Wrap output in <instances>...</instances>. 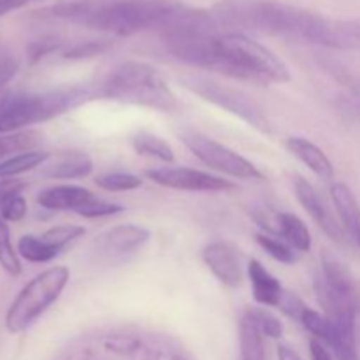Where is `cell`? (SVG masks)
Instances as JSON below:
<instances>
[{"instance_id":"1","label":"cell","mask_w":360,"mask_h":360,"mask_svg":"<svg viewBox=\"0 0 360 360\" xmlns=\"http://www.w3.org/2000/svg\"><path fill=\"white\" fill-rule=\"evenodd\" d=\"M210 13L221 30L341 49L338 20L280 0H220Z\"/></svg>"},{"instance_id":"2","label":"cell","mask_w":360,"mask_h":360,"mask_svg":"<svg viewBox=\"0 0 360 360\" xmlns=\"http://www.w3.org/2000/svg\"><path fill=\"white\" fill-rule=\"evenodd\" d=\"M188 9L178 0H60L49 14L79 27L127 37L148 30L162 34Z\"/></svg>"},{"instance_id":"3","label":"cell","mask_w":360,"mask_h":360,"mask_svg":"<svg viewBox=\"0 0 360 360\" xmlns=\"http://www.w3.org/2000/svg\"><path fill=\"white\" fill-rule=\"evenodd\" d=\"M65 360H192L171 338L136 327H112L79 338Z\"/></svg>"},{"instance_id":"4","label":"cell","mask_w":360,"mask_h":360,"mask_svg":"<svg viewBox=\"0 0 360 360\" xmlns=\"http://www.w3.org/2000/svg\"><path fill=\"white\" fill-rule=\"evenodd\" d=\"M97 97L160 112H178L181 108L164 74L144 62H125L115 67L98 84Z\"/></svg>"},{"instance_id":"5","label":"cell","mask_w":360,"mask_h":360,"mask_svg":"<svg viewBox=\"0 0 360 360\" xmlns=\"http://www.w3.org/2000/svg\"><path fill=\"white\" fill-rule=\"evenodd\" d=\"M97 97L90 86H67L41 94L6 95L0 104V134H16L30 125L69 112Z\"/></svg>"},{"instance_id":"6","label":"cell","mask_w":360,"mask_h":360,"mask_svg":"<svg viewBox=\"0 0 360 360\" xmlns=\"http://www.w3.org/2000/svg\"><path fill=\"white\" fill-rule=\"evenodd\" d=\"M70 271L63 266L49 267L28 281L11 302L6 315V327L11 334L30 329L62 295L69 283Z\"/></svg>"},{"instance_id":"7","label":"cell","mask_w":360,"mask_h":360,"mask_svg":"<svg viewBox=\"0 0 360 360\" xmlns=\"http://www.w3.org/2000/svg\"><path fill=\"white\" fill-rule=\"evenodd\" d=\"M179 83L192 94L199 95L202 101L231 112L236 118L243 120L246 125L255 129L260 134H271V122L264 112L262 105L253 101L250 95L238 88L217 83L202 76H181Z\"/></svg>"},{"instance_id":"8","label":"cell","mask_w":360,"mask_h":360,"mask_svg":"<svg viewBox=\"0 0 360 360\" xmlns=\"http://www.w3.org/2000/svg\"><path fill=\"white\" fill-rule=\"evenodd\" d=\"M183 144L202 162L207 167L227 174L234 179H262V172L255 167L250 160L236 153L234 150L225 144L202 136L193 130H183L179 134Z\"/></svg>"},{"instance_id":"9","label":"cell","mask_w":360,"mask_h":360,"mask_svg":"<svg viewBox=\"0 0 360 360\" xmlns=\"http://www.w3.org/2000/svg\"><path fill=\"white\" fill-rule=\"evenodd\" d=\"M151 239V232L139 225H118L102 232L90 245V259L98 266H118L132 259Z\"/></svg>"},{"instance_id":"10","label":"cell","mask_w":360,"mask_h":360,"mask_svg":"<svg viewBox=\"0 0 360 360\" xmlns=\"http://www.w3.org/2000/svg\"><path fill=\"white\" fill-rule=\"evenodd\" d=\"M146 178L157 185L183 192L218 193L236 188V185L221 176L197 171L190 167H157L146 171Z\"/></svg>"},{"instance_id":"11","label":"cell","mask_w":360,"mask_h":360,"mask_svg":"<svg viewBox=\"0 0 360 360\" xmlns=\"http://www.w3.org/2000/svg\"><path fill=\"white\" fill-rule=\"evenodd\" d=\"M202 260L207 269L221 285L229 288H238L245 280L241 253L236 246L225 241H213L204 246Z\"/></svg>"},{"instance_id":"12","label":"cell","mask_w":360,"mask_h":360,"mask_svg":"<svg viewBox=\"0 0 360 360\" xmlns=\"http://www.w3.org/2000/svg\"><path fill=\"white\" fill-rule=\"evenodd\" d=\"M292 181H294V192L299 204L304 207V211L311 217V220L315 221L330 239L340 243L343 241V225H341V221L334 217V213L329 210L326 200L320 197V193L316 192L315 186L309 181H306L302 176H294Z\"/></svg>"},{"instance_id":"13","label":"cell","mask_w":360,"mask_h":360,"mask_svg":"<svg viewBox=\"0 0 360 360\" xmlns=\"http://www.w3.org/2000/svg\"><path fill=\"white\" fill-rule=\"evenodd\" d=\"M316 276L323 281V285L330 292L360 306V290L357 280L350 273V269L330 252L322 253V266H320V273Z\"/></svg>"},{"instance_id":"14","label":"cell","mask_w":360,"mask_h":360,"mask_svg":"<svg viewBox=\"0 0 360 360\" xmlns=\"http://www.w3.org/2000/svg\"><path fill=\"white\" fill-rule=\"evenodd\" d=\"M327 319L330 322V334L323 345L330 348L336 360H359L357 338H355L357 313H341Z\"/></svg>"},{"instance_id":"15","label":"cell","mask_w":360,"mask_h":360,"mask_svg":"<svg viewBox=\"0 0 360 360\" xmlns=\"http://www.w3.org/2000/svg\"><path fill=\"white\" fill-rule=\"evenodd\" d=\"M94 192L77 185H58L42 190L37 195V204L48 211H74L94 199Z\"/></svg>"},{"instance_id":"16","label":"cell","mask_w":360,"mask_h":360,"mask_svg":"<svg viewBox=\"0 0 360 360\" xmlns=\"http://www.w3.org/2000/svg\"><path fill=\"white\" fill-rule=\"evenodd\" d=\"M248 278L252 283L253 299L264 308H278L281 297L285 294V288L281 287L280 281L259 262L252 259L248 262Z\"/></svg>"},{"instance_id":"17","label":"cell","mask_w":360,"mask_h":360,"mask_svg":"<svg viewBox=\"0 0 360 360\" xmlns=\"http://www.w3.org/2000/svg\"><path fill=\"white\" fill-rule=\"evenodd\" d=\"M330 195L336 206L338 217L347 234L354 239L355 245L360 248V204L355 199L354 192L345 183H334L330 186Z\"/></svg>"},{"instance_id":"18","label":"cell","mask_w":360,"mask_h":360,"mask_svg":"<svg viewBox=\"0 0 360 360\" xmlns=\"http://www.w3.org/2000/svg\"><path fill=\"white\" fill-rule=\"evenodd\" d=\"M287 150L294 155L295 158L302 162L311 172H315L322 179H333L334 167L333 162L329 160L323 150H320L316 144L304 137H288Z\"/></svg>"},{"instance_id":"19","label":"cell","mask_w":360,"mask_h":360,"mask_svg":"<svg viewBox=\"0 0 360 360\" xmlns=\"http://www.w3.org/2000/svg\"><path fill=\"white\" fill-rule=\"evenodd\" d=\"M94 172V162L86 153L69 151L55 158L51 165L42 167V176L51 179H84Z\"/></svg>"},{"instance_id":"20","label":"cell","mask_w":360,"mask_h":360,"mask_svg":"<svg viewBox=\"0 0 360 360\" xmlns=\"http://www.w3.org/2000/svg\"><path fill=\"white\" fill-rule=\"evenodd\" d=\"M274 224H276V231L274 232H278L280 238L283 239V241H287L295 252H311V234H309L306 224L297 217V214L288 213V211H281V213H278L276 218H274Z\"/></svg>"},{"instance_id":"21","label":"cell","mask_w":360,"mask_h":360,"mask_svg":"<svg viewBox=\"0 0 360 360\" xmlns=\"http://www.w3.org/2000/svg\"><path fill=\"white\" fill-rule=\"evenodd\" d=\"M51 158L49 151L27 150L21 153L7 157L0 162V179H14L16 176L25 174V172L37 169L44 165Z\"/></svg>"},{"instance_id":"22","label":"cell","mask_w":360,"mask_h":360,"mask_svg":"<svg viewBox=\"0 0 360 360\" xmlns=\"http://www.w3.org/2000/svg\"><path fill=\"white\" fill-rule=\"evenodd\" d=\"M239 348H241V360H266L264 336L253 322L250 311L243 313L239 320Z\"/></svg>"},{"instance_id":"23","label":"cell","mask_w":360,"mask_h":360,"mask_svg":"<svg viewBox=\"0 0 360 360\" xmlns=\"http://www.w3.org/2000/svg\"><path fill=\"white\" fill-rule=\"evenodd\" d=\"M132 146L134 150L139 155H144V157L157 158V160L162 162H174L176 155L174 150L171 148V144L165 143L162 137L153 136L150 132H139L132 137Z\"/></svg>"},{"instance_id":"24","label":"cell","mask_w":360,"mask_h":360,"mask_svg":"<svg viewBox=\"0 0 360 360\" xmlns=\"http://www.w3.org/2000/svg\"><path fill=\"white\" fill-rule=\"evenodd\" d=\"M60 250L53 248L49 243L42 239V236H23L18 243V255L32 264H46L51 262L55 257L60 255Z\"/></svg>"},{"instance_id":"25","label":"cell","mask_w":360,"mask_h":360,"mask_svg":"<svg viewBox=\"0 0 360 360\" xmlns=\"http://www.w3.org/2000/svg\"><path fill=\"white\" fill-rule=\"evenodd\" d=\"M257 243H259L260 248L267 255L273 257L278 262L287 264V266H292V264L297 262V252L287 241L278 239V236L271 234V232H260V234H257Z\"/></svg>"},{"instance_id":"26","label":"cell","mask_w":360,"mask_h":360,"mask_svg":"<svg viewBox=\"0 0 360 360\" xmlns=\"http://www.w3.org/2000/svg\"><path fill=\"white\" fill-rule=\"evenodd\" d=\"M0 267L11 276H20L21 274L20 255H18L13 241H11L9 225L2 217H0Z\"/></svg>"},{"instance_id":"27","label":"cell","mask_w":360,"mask_h":360,"mask_svg":"<svg viewBox=\"0 0 360 360\" xmlns=\"http://www.w3.org/2000/svg\"><path fill=\"white\" fill-rule=\"evenodd\" d=\"M95 185L105 192H130L143 186V179L129 172H109V174L98 176Z\"/></svg>"},{"instance_id":"28","label":"cell","mask_w":360,"mask_h":360,"mask_svg":"<svg viewBox=\"0 0 360 360\" xmlns=\"http://www.w3.org/2000/svg\"><path fill=\"white\" fill-rule=\"evenodd\" d=\"M84 232L86 231H84V227H81V225H56V227L49 229V231H46L44 234L41 236L46 243H49V245L53 246V248L63 252V248H65L67 245L74 243L76 239L83 238Z\"/></svg>"},{"instance_id":"29","label":"cell","mask_w":360,"mask_h":360,"mask_svg":"<svg viewBox=\"0 0 360 360\" xmlns=\"http://www.w3.org/2000/svg\"><path fill=\"white\" fill-rule=\"evenodd\" d=\"M248 311L264 338L280 340V338L283 336V323H281V320L278 319L274 313H271L269 309H266L262 306V308H253V309H248Z\"/></svg>"},{"instance_id":"30","label":"cell","mask_w":360,"mask_h":360,"mask_svg":"<svg viewBox=\"0 0 360 360\" xmlns=\"http://www.w3.org/2000/svg\"><path fill=\"white\" fill-rule=\"evenodd\" d=\"M301 323L304 326L306 330L313 334V340H319L320 343H326L327 338L330 334V322L326 315L319 313L316 309L306 308L302 313Z\"/></svg>"},{"instance_id":"31","label":"cell","mask_w":360,"mask_h":360,"mask_svg":"<svg viewBox=\"0 0 360 360\" xmlns=\"http://www.w3.org/2000/svg\"><path fill=\"white\" fill-rule=\"evenodd\" d=\"M125 207L120 206V204L115 202H105V200L97 199H90L88 202H84L83 206L77 207L76 213L83 218H104V217H115V214L123 213Z\"/></svg>"},{"instance_id":"32","label":"cell","mask_w":360,"mask_h":360,"mask_svg":"<svg viewBox=\"0 0 360 360\" xmlns=\"http://www.w3.org/2000/svg\"><path fill=\"white\" fill-rule=\"evenodd\" d=\"M35 137L37 136L32 132H16L9 134L6 137H0V162L11 153H16L20 150L27 151V148L35 144Z\"/></svg>"},{"instance_id":"33","label":"cell","mask_w":360,"mask_h":360,"mask_svg":"<svg viewBox=\"0 0 360 360\" xmlns=\"http://www.w3.org/2000/svg\"><path fill=\"white\" fill-rule=\"evenodd\" d=\"M341 49L360 48V18L359 20H338Z\"/></svg>"},{"instance_id":"34","label":"cell","mask_w":360,"mask_h":360,"mask_svg":"<svg viewBox=\"0 0 360 360\" xmlns=\"http://www.w3.org/2000/svg\"><path fill=\"white\" fill-rule=\"evenodd\" d=\"M27 200L21 193L9 197L0 204V217L6 221H20L27 214Z\"/></svg>"},{"instance_id":"35","label":"cell","mask_w":360,"mask_h":360,"mask_svg":"<svg viewBox=\"0 0 360 360\" xmlns=\"http://www.w3.org/2000/svg\"><path fill=\"white\" fill-rule=\"evenodd\" d=\"M306 308H308V306L302 302V299L299 297V295H295L294 292L288 290H285L283 297H281L280 301V306H278V309H281L288 319H294L297 320V322H301L302 313H304Z\"/></svg>"},{"instance_id":"36","label":"cell","mask_w":360,"mask_h":360,"mask_svg":"<svg viewBox=\"0 0 360 360\" xmlns=\"http://www.w3.org/2000/svg\"><path fill=\"white\" fill-rule=\"evenodd\" d=\"M109 48V42L105 41H88L83 44H76L65 53L67 58H90V56L101 55Z\"/></svg>"},{"instance_id":"37","label":"cell","mask_w":360,"mask_h":360,"mask_svg":"<svg viewBox=\"0 0 360 360\" xmlns=\"http://www.w3.org/2000/svg\"><path fill=\"white\" fill-rule=\"evenodd\" d=\"M16 74H18L16 60H13V58L0 60V104H2L4 97H6V95H2L4 88L7 86V83H9V81L13 79Z\"/></svg>"},{"instance_id":"38","label":"cell","mask_w":360,"mask_h":360,"mask_svg":"<svg viewBox=\"0 0 360 360\" xmlns=\"http://www.w3.org/2000/svg\"><path fill=\"white\" fill-rule=\"evenodd\" d=\"M25 183L20 179H0V204L9 197L18 195L23 192Z\"/></svg>"},{"instance_id":"39","label":"cell","mask_w":360,"mask_h":360,"mask_svg":"<svg viewBox=\"0 0 360 360\" xmlns=\"http://www.w3.org/2000/svg\"><path fill=\"white\" fill-rule=\"evenodd\" d=\"M58 48V42L53 41V39H44V41H39L35 44H32L30 48V58L37 60L41 56H44L46 53L53 51V49Z\"/></svg>"},{"instance_id":"40","label":"cell","mask_w":360,"mask_h":360,"mask_svg":"<svg viewBox=\"0 0 360 360\" xmlns=\"http://www.w3.org/2000/svg\"><path fill=\"white\" fill-rule=\"evenodd\" d=\"M309 354H311V360H334L333 354L319 340H311V343H309Z\"/></svg>"},{"instance_id":"41","label":"cell","mask_w":360,"mask_h":360,"mask_svg":"<svg viewBox=\"0 0 360 360\" xmlns=\"http://www.w3.org/2000/svg\"><path fill=\"white\" fill-rule=\"evenodd\" d=\"M30 2H35V0H0V18L20 9V7L27 6Z\"/></svg>"},{"instance_id":"42","label":"cell","mask_w":360,"mask_h":360,"mask_svg":"<svg viewBox=\"0 0 360 360\" xmlns=\"http://www.w3.org/2000/svg\"><path fill=\"white\" fill-rule=\"evenodd\" d=\"M348 104H350V109L355 112V115L360 116V84H355L350 91V97H348Z\"/></svg>"},{"instance_id":"43","label":"cell","mask_w":360,"mask_h":360,"mask_svg":"<svg viewBox=\"0 0 360 360\" xmlns=\"http://www.w3.org/2000/svg\"><path fill=\"white\" fill-rule=\"evenodd\" d=\"M278 360H302L301 355L295 350H292L287 345H280L278 347Z\"/></svg>"}]
</instances>
